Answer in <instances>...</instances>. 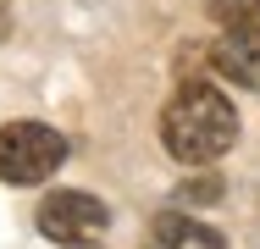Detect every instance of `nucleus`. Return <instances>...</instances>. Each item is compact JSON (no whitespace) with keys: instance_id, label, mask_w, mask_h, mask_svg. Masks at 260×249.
I'll return each mask as SVG.
<instances>
[{"instance_id":"nucleus-1","label":"nucleus","mask_w":260,"mask_h":249,"mask_svg":"<svg viewBox=\"0 0 260 249\" xmlns=\"http://www.w3.org/2000/svg\"><path fill=\"white\" fill-rule=\"evenodd\" d=\"M160 139H166V155L172 161L210 166L216 155H227L233 139H238V111H233V100L221 95L216 83L188 78L177 95L166 100V111H160Z\"/></svg>"},{"instance_id":"nucleus-2","label":"nucleus","mask_w":260,"mask_h":249,"mask_svg":"<svg viewBox=\"0 0 260 249\" xmlns=\"http://www.w3.org/2000/svg\"><path fill=\"white\" fill-rule=\"evenodd\" d=\"M67 161V139L45 122H6L0 128V177L6 183H45Z\"/></svg>"},{"instance_id":"nucleus-3","label":"nucleus","mask_w":260,"mask_h":249,"mask_svg":"<svg viewBox=\"0 0 260 249\" xmlns=\"http://www.w3.org/2000/svg\"><path fill=\"white\" fill-rule=\"evenodd\" d=\"M105 210L94 194H72V189H55L45 194L39 205V233L50 238V244H94L105 233Z\"/></svg>"},{"instance_id":"nucleus-4","label":"nucleus","mask_w":260,"mask_h":249,"mask_svg":"<svg viewBox=\"0 0 260 249\" xmlns=\"http://www.w3.org/2000/svg\"><path fill=\"white\" fill-rule=\"evenodd\" d=\"M216 72L233 78L238 89H260V22H238L221 34V45L210 50Z\"/></svg>"},{"instance_id":"nucleus-5","label":"nucleus","mask_w":260,"mask_h":249,"mask_svg":"<svg viewBox=\"0 0 260 249\" xmlns=\"http://www.w3.org/2000/svg\"><path fill=\"white\" fill-rule=\"evenodd\" d=\"M150 233H155V249H227L221 233H210L205 222L177 216V210H160L155 222H150Z\"/></svg>"},{"instance_id":"nucleus-6","label":"nucleus","mask_w":260,"mask_h":249,"mask_svg":"<svg viewBox=\"0 0 260 249\" xmlns=\"http://www.w3.org/2000/svg\"><path fill=\"white\" fill-rule=\"evenodd\" d=\"M216 22L221 28H238V22H260V0H210Z\"/></svg>"},{"instance_id":"nucleus-7","label":"nucleus","mask_w":260,"mask_h":249,"mask_svg":"<svg viewBox=\"0 0 260 249\" xmlns=\"http://www.w3.org/2000/svg\"><path fill=\"white\" fill-rule=\"evenodd\" d=\"M183 205H210V199H221V177H188L183 189H177Z\"/></svg>"}]
</instances>
